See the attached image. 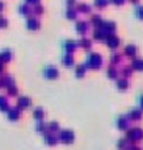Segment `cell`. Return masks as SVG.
Segmentation results:
<instances>
[{
	"label": "cell",
	"instance_id": "1",
	"mask_svg": "<svg viewBox=\"0 0 143 150\" xmlns=\"http://www.w3.org/2000/svg\"><path fill=\"white\" fill-rule=\"evenodd\" d=\"M102 65V57L99 53H89L87 57V62H86V67L89 69H99Z\"/></svg>",
	"mask_w": 143,
	"mask_h": 150
},
{
	"label": "cell",
	"instance_id": "2",
	"mask_svg": "<svg viewBox=\"0 0 143 150\" xmlns=\"http://www.w3.org/2000/svg\"><path fill=\"white\" fill-rule=\"evenodd\" d=\"M105 42H107V46L112 50H116L121 44V40L118 38L116 34H110V36H107L105 38Z\"/></svg>",
	"mask_w": 143,
	"mask_h": 150
},
{
	"label": "cell",
	"instance_id": "3",
	"mask_svg": "<svg viewBox=\"0 0 143 150\" xmlns=\"http://www.w3.org/2000/svg\"><path fill=\"white\" fill-rule=\"evenodd\" d=\"M100 28L102 29V32L107 36H110V34H114V32H116V23L114 21H104Z\"/></svg>",
	"mask_w": 143,
	"mask_h": 150
},
{
	"label": "cell",
	"instance_id": "4",
	"mask_svg": "<svg viewBox=\"0 0 143 150\" xmlns=\"http://www.w3.org/2000/svg\"><path fill=\"white\" fill-rule=\"evenodd\" d=\"M43 75L47 79H55V78H58V75H59V71H58V69L55 67V66L50 65L43 69Z\"/></svg>",
	"mask_w": 143,
	"mask_h": 150
},
{
	"label": "cell",
	"instance_id": "5",
	"mask_svg": "<svg viewBox=\"0 0 143 150\" xmlns=\"http://www.w3.org/2000/svg\"><path fill=\"white\" fill-rule=\"evenodd\" d=\"M39 26H41V23H39V20L37 17L29 16V17L26 18V28H28L29 30H37V29H39Z\"/></svg>",
	"mask_w": 143,
	"mask_h": 150
},
{
	"label": "cell",
	"instance_id": "6",
	"mask_svg": "<svg viewBox=\"0 0 143 150\" xmlns=\"http://www.w3.org/2000/svg\"><path fill=\"white\" fill-rule=\"evenodd\" d=\"M62 46H63V50H64L66 53L72 54V53L76 50V47H78V42H75L74 40H67V41H64L62 44Z\"/></svg>",
	"mask_w": 143,
	"mask_h": 150
},
{
	"label": "cell",
	"instance_id": "7",
	"mask_svg": "<svg viewBox=\"0 0 143 150\" xmlns=\"http://www.w3.org/2000/svg\"><path fill=\"white\" fill-rule=\"evenodd\" d=\"M75 29L79 34H86L89 29V24L87 23L86 20H79L78 23L75 24Z\"/></svg>",
	"mask_w": 143,
	"mask_h": 150
},
{
	"label": "cell",
	"instance_id": "8",
	"mask_svg": "<svg viewBox=\"0 0 143 150\" xmlns=\"http://www.w3.org/2000/svg\"><path fill=\"white\" fill-rule=\"evenodd\" d=\"M123 52H125L126 57H135L137 53H138V47H137L134 44H129V45H126L125 46Z\"/></svg>",
	"mask_w": 143,
	"mask_h": 150
},
{
	"label": "cell",
	"instance_id": "9",
	"mask_svg": "<svg viewBox=\"0 0 143 150\" xmlns=\"http://www.w3.org/2000/svg\"><path fill=\"white\" fill-rule=\"evenodd\" d=\"M12 58V52L9 49H4L1 53H0V62L1 63H7L11 61Z\"/></svg>",
	"mask_w": 143,
	"mask_h": 150
},
{
	"label": "cell",
	"instance_id": "10",
	"mask_svg": "<svg viewBox=\"0 0 143 150\" xmlns=\"http://www.w3.org/2000/svg\"><path fill=\"white\" fill-rule=\"evenodd\" d=\"M78 46H80L84 50H89L92 47V41L89 38H87V37H81V40L78 42Z\"/></svg>",
	"mask_w": 143,
	"mask_h": 150
},
{
	"label": "cell",
	"instance_id": "11",
	"mask_svg": "<svg viewBox=\"0 0 143 150\" xmlns=\"http://www.w3.org/2000/svg\"><path fill=\"white\" fill-rule=\"evenodd\" d=\"M76 11L86 15V13L91 12V5H89L88 3H78V5H76Z\"/></svg>",
	"mask_w": 143,
	"mask_h": 150
},
{
	"label": "cell",
	"instance_id": "12",
	"mask_svg": "<svg viewBox=\"0 0 143 150\" xmlns=\"http://www.w3.org/2000/svg\"><path fill=\"white\" fill-rule=\"evenodd\" d=\"M102 23H104V20H102V17L99 15V13H96V15H93L91 17V24L95 26V28H100Z\"/></svg>",
	"mask_w": 143,
	"mask_h": 150
},
{
	"label": "cell",
	"instance_id": "13",
	"mask_svg": "<svg viewBox=\"0 0 143 150\" xmlns=\"http://www.w3.org/2000/svg\"><path fill=\"white\" fill-rule=\"evenodd\" d=\"M93 38L95 40H99V41H105V38H107V34L102 32L101 28H95V30H93Z\"/></svg>",
	"mask_w": 143,
	"mask_h": 150
},
{
	"label": "cell",
	"instance_id": "14",
	"mask_svg": "<svg viewBox=\"0 0 143 150\" xmlns=\"http://www.w3.org/2000/svg\"><path fill=\"white\" fill-rule=\"evenodd\" d=\"M62 62H63V65H64V66H67V67H71V66L74 65V55L66 53V54L63 55V58H62Z\"/></svg>",
	"mask_w": 143,
	"mask_h": 150
},
{
	"label": "cell",
	"instance_id": "15",
	"mask_svg": "<svg viewBox=\"0 0 143 150\" xmlns=\"http://www.w3.org/2000/svg\"><path fill=\"white\" fill-rule=\"evenodd\" d=\"M66 17H67L68 20H75V18L78 17V11H76V8L68 7L67 11H66Z\"/></svg>",
	"mask_w": 143,
	"mask_h": 150
},
{
	"label": "cell",
	"instance_id": "16",
	"mask_svg": "<svg viewBox=\"0 0 143 150\" xmlns=\"http://www.w3.org/2000/svg\"><path fill=\"white\" fill-rule=\"evenodd\" d=\"M18 12L22 16H29L32 13V9H30V7H29V4H21L20 7H18Z\"/></svg>",
	"mask_w": 143,
	"mask_h": 150
},
{
	"label": "cell",
	"instance_id": "17",
	"mask_svg": "<svg viewBox=\"0 0 143 150\" xmlns=\"http://www.w3.org/2000/svg\"><path fill=\"white\" fill-rule=\"evenodd\" d=\"M131 67L135 70H143V58H134L131 62Z\"/></svg>",
	"mask_w": 143,
	"mask_h": 150
},
{
	"label": "cell",
	"instance_id": "18",
	"mask_svg": "<svg viewBox=\"0 0 143 150\" xmlns=\"http://www.w3.org/2000/svg\"><path fill=\"white\" fill-rule=\"evenodd\" d=\"M134 15H135L139 20H143V5H137L135 9H134Z\"/></svg>",
	"mask_w": 143,
	"mask_h": 150
},
{
	"label": "cell",
	"instance_id": "19",
	"mask_svg": "<svg viewBox=\"0 0 143 150\" xmlns=\"http://www.w3.org/2000/svg\"><path fill=\"white\" fill-rule=\"evenodd\" d=\"M109 4V0H95V7L96 8H105L107 5Z\"/></svg>",
	"mask_w": 143,
	"mask_h": 150
},
{
	"label": "cell",
	"instance_id": "20",
	"mask_svg": "<svg viewBox=\"0 0 143 150\" xmlns=\"http://www.w3.org/2000/svg\"><path fill=\"white\" fill-rule=\"evenodd\" d=\"M32 12H33L34 15H42V13H43V7L38 3V4L34 5V8L32 9Z\"/></svg>",
	"mask_w": 143,
	"mask_h": 150
},
{
	"label": "cell",
	"instance_id": "21",
	"mask_svg": "<svg viewBox=\"0 0 143 150\" xmlns=\"http://www.w3.org/2000/svg\"><path fill=\"white\" fill-rule=\"evenodd\" d=\"M110 61H112L113 65H116V63L120 62V61H121V55H120V53H117V52L113 53L112 57H110Z\"/></svg>",
	"mask_w": 143,
	"mask_h": 150
},
{
	"label": "cell",
	"instance_id": "22",
	"mask_svg": "<svg viewBox=\"0 0 143 150\" xmlns=\"http://www.w3.org/2000/svg\"><path fill=\"white\" fill-rule=\"evenodd\" d=\"M86 65H78V67H76V75H79V76H83L84 73H86Z\"/></svg>",
	"mask_w": 143,
	"mask_h": 150
},
{
	"label": "cell",
	"instance_id": "23",
	"mask_svg": "<svg viewBox=\"0 0 143 150\" xmlns=\"http://www.w3.org/2000/svg\"><path fill=\"white\" fill-rule=\"evenodd\" d=\"M29 104H30V100L28 98H20V100H18V105L20 107H28Z\"/></svg>",
	"mask_w": 143,
	"mask_h": 150
},
{
	"label": "cell",
	"instance_id": "24",
	"mask_svg": "<svg viewBox=\"0 0 143 150\" xmlns=\"http://www.w3.org/2000/svg\"><path fill=\"white\" fill-rule=\"evenodd\" d=\"M7 107H8V103H7V100H5V98L0 96V109L4 111V109H7Z\"/></svg>",
	"mask_w": 143,
	"mask_h": 150
},
{
	"label": "cell",
	"instance_id": "25",
	"mask_svg": "<svg viewBox=\"0 0 143 150\" xmlns=\"http://www.w3.org/2000/svg\"><path fill=\"white\" fill-rule=\"evenodd\" d=\"M108 75H109V76H112V78H114L116 75H117V70H116L114 66H110V67L108 69Z\"/></svg>",
	"mask_w": 143,
	"mask_h": 150
},
{
	"label": "cell",
	"instance_id": "26",
	"mask_svg": "<svg viewBox=\"0 0 143 150\" xmlns=\"http://www.w3.org/2000/svg\"><path fill=\"white\" fill-rule=\"evenodd\" d=\"M8 25V21L5 17H3V16H0V28H5V26Z\"/></svg>",
	"mask_w": 143,
	"mask_h": 150
},
{
	"label": "cell",
	"instance_id": "27",
	"mask_svg": "<svg viewBox=\"0 0 143 150\" xmlns=\"http://www.w3.org/2000/svg\"><path fill=\"white\" fill-rule=\"evenodd\" d=\"M125 1L126 0H109V3H112V4H114V5H122Z\"/></svg>",
	"mask_w": 143,
	"mask_h": 150
},
{
	"label": "cell",
	"instance_id": "28",
	"mask_svg": "<svg viewBox=\"0 0 143 150\" xmlns=\"http://www.w3.org/2000/svg\"><path fill=\"white\" fill-rule=\"evenodd\" d=\"M122 73H123V75H130L131 74V67H130V66H126V67H123Z\"/></svg>",
	"mask_w": 143,
	"mask_h": 150
},
{
	"label": "cell",
	"instance_id": "29",
	"mask_svg": "<svg viewBox=\"0 0 143 150\" xmlns=\"http://www.w3.org/2000/svg\"><path fill=\"white\" fill-rule=\"evenodd\" d=\"M9 117H11V119H12V117L17 119V117H18V112L16 111V109H15V111H13V109H12V111H9Z\"/></svg>",
	"mask_w": 143,
	"mask_h": 150
},
{
	"label": "cell",
	"instance_id": "30",
	"mask_svg": "<svg viewBox=\"0 0 143 150\" xmlns=\"http://www.w3.org/2000/svg\"><path fill=\"white\" fill-rule=\"evenodd\" d=\"M9 92H11V95H16V92H17V88L13 87V86L11 84L9 86Z\"/></svg>",
	"mask_w": 143,
	"mask_h": 150
},
{
	"label": "cell",
	"instance_id": "31",
	"mask_svg": "<svg viewBox=\"0 0 143 150\" xmlns=\"http://www.w3.org/2000/svg\"><path fill=\"white\" fill-rule=\"evenodd\" d=\"M66 3H67V7H74L76 4V0H66Z\"/></svg>",
	"mask_w": 143,
	"mask_h": 150
},
{
	"label": "cell",
	"instance_id": "32",
	"mask_svg": "<svg viewBox=\"0 0 143 150\" xmlns=\"http://www.w3.org/2000/svg\"><path fill=\"white\" fill-rule=\"evenodd\" d=\"M126 86H128V84H126V80H118V87H126Z\"/></svg>",
	"mask_w": 143,
	"mask_h": 150
},
{
	"label": "cell",
	"instance_id": "33",
	"mask_svg": "<svg viewBox=\"0 0 143 150\" xmlns=\"http://www.w3.org/2000/svg\"><path fill=\"white\" fill-rule=\"evenodd\" d=\"M39 3V0H26V4H38Z\"/></svg>",
	"mask_w": 143,
	"mask_h": 150
},
{
	"label": "cell",
	"instance_id": "34",
	"mask_svg": "<svg viewBox=\"0 0 143 150\" xmlns=\"http://www.w3.org/2000/svg\"><path fill=\"white\" fill-rule=\"evenodd\" d=\"M4 7H5V4H4V3H3V1H1V0H0V12H1L3 9H4Z\"/></svg>",
	"mask_w": 143,
	"mask_h": 150
},
{
	"label": "cell",
	"instance_id": "35",
	"mask_svg": "<svg viewBox=\"0 0 143 150\" xmlns=\"http://www.w3.org/2000/svg\"><path fill=\"white\" fill-rule=\"evenodd\" d=\"M130 1H131V3H134V4H137V3H138L139 0H130Z\"/></svg>",
	"mask_w": 143,
	"mask_h": 150
},
{
	"label": "cell",
	"instance_id": "36",
	"mask_svg": "<svg viewBox=\"0 0 143 150\" xmlns=\"http://www.w3.org/2000/svg\"><path fill=\"white\" fill-rule=\"evenodd\" d=\"M1 71H3V63L0 62V73H1Z\"/></svg>",
	"mask_w": 143,
	"mask_h": 150
}]
</instances>
